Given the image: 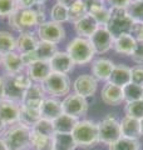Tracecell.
<instances>
[{"label": "cell", "instance_id": "obj_1", "mask_svg": "<svg viewBox=\"0 0 143 150\" xmlns=\"http://www.w3.org/2000/svg\"><path fill=\"white\" fill-rule=\"evenodd\" d=\"M44 5H36L33 9H20L8 18L9 26L19 34L24 31H33L43 23H45Z\"/></svg>", "mask_w": 143, "mask_h": 150}, {"label": "cell", "instance_id": "obj_2", "mask_svg": "<svg viewBox=\"0 0 143 150\" xmlns=\"http://www.w3.org/2000/svg\"><path fill=\"white\" fill-rule=\"evenodd\" d=\"M4 81V99L11 100L20 104L24 96V93L29 88L33 81L25 71L15 75H3Z\"/></svg>", "mask_w": 143, "mask_h": 150}, {"label": "cell", "instance_id": "obj_3", "mask_svg": "<svg viewBox=\"0 0 143 150\" xmlns=\"http://www.w3.org/2000/svg\"><path fill=\"white\" fill-rule=\"evenodd\" d=\"M30 128L16 123L8 126L3 134V139L9 150H28L30 149Z\"/></svg>", "mask_w": 143, "mask_h": 150}, {"label": "cell", "instance_id": "obj_4", "mask_svg": "<svg viewBox=\"0 0 143 150\" xmlns=\"http://www.w3.org/2000/svg\"><path fill=\"white\" fill-rule=\"evenodd\" d=\"M72 137L77 146L92 148L99 143L98 124L92 120H78L72 131Z\"/></svg>", "mask_w": 143, "mask_h": 150}, {"label": "cell", "instance_id": "obj_5", "mask_svg": "<svg viewBox=\"0 0 143 150\" xmlns=\"http://www.w3.org/2000/svg\"><path fill=\"white\" fill-rule=\"evenodd\" d=\"M66 53L69 54V56L75 65H85V64L92 63L95 55L94 49L92 44H90L89 39L79 38V36L72 39L68 43Z\"/></svg>", "mask_w": 143, "mask_h": 150}, {"label": "cell", "instance_id": "obj_6", "mask_svg": "<svg viewBox=\"0 0 143 150\" xmlns=\"http://www.w3.org/2000/svg\"><path fill=\"white\" fill-rule=\"evenodd\" d=\"M133 24L134 23L132 21L126 9H111V18L106 28L113 38H117L122 34H131Z\"/></svg>", "mask_w": 143, "mask_h": 150}, {"label": "cell", "instance_id": "obj_7", "mask_svg": "<svg viewBox=\"0 0 143 150\" xmlns=\"http://www.w3.org/2000/svg\"><path fill=\"white\" fill-rule=\"evenodd\" d=\"M41 85L44 88L46 95L53 98L66 96L72 89V83L68 75L54 71L46 78V80Z\"/></svg>", "mask_w": 143, "mask_h": 150}, {"label": "cell", "instance_id": "obj_8", "mask_svg": "<svg viewBox=\"0 0 143 150\" xmlns=\"http://www.w3.org/2000/svg\"><path fill=\"white\" fill-rule=\"evenodd\" d=\"M35 33L40 41H46V43L56 44L61 43L65 39V29L59 23L46 20L35 29Z\"/></svg>", "mask_w": 143, "mask_h": 150}, {"label": "cell", "instance_id": "obj_9", "mask_svg": "<svg viewBox=\"0 0 143 150\" xmlns=\"http://www.w3.org/2000/svg\"><path fill=\"white\" fill-rule=\"evenodd\" d=\"M99 143L111 145L122 137L119 121L112 115H107L102 121L98 123Z\"/></svg>", "mask_w": 143, "mask_h": 150}, {"label": "cell", "instance_id": "obj_10", "mask_svg": "<svg viewBox=\"0 0 143 150\" xmlns=\"http://www.w3.org/2000/svg\"><path fill=\"white\" fill-rule=\"evenodd\" d=\"M61 105H63V111L64 114H68L74 118H82L88 112V100L85 98L78 95V94H68L64 96V99L61 100Z\"/></svg>", "mask_w": 143, "mask_h": 150}, {"label": "cell", "instance_id": "obj_11", "mask_svg": "<svg viewBox=\"0 0 143 150\" xmlns=\"http://www.w3.org/2000/svg\"><path fill=\"white\" fill-rule=\"evenodd\" d=\"M113 40L114 38L107 30L106 26H99L94 34L89 38V41L94 49V53L99 55L106 54L107 51L113 48Z\"/></svg>", "mask_w": 143, "mask_h": 150}, {"label": "cell", "instance_id": "obj_12", "mask_svg": "<svg viewBox=\"0 0 143 150\" xmlns=\"http://www.w3.org/2000/svg\"><path fill=\"white\" fill-rule=\"evenodd\" d=\"M58 51V46L56 44L46 43V41H40L39 45L36 46V49L30 54L23 55L24 63L28 67L30 63L36 62V60H41V62H50V59L55 55Z\"/></svg>", "mask_w": 143, "mask_h": 150}, {"label": "cell", "instance_id": "obj_13", "mask_svg": "<svg viewBox=\"0 0 143 150\" xmlns=\"http://www.w3.org/2000/svg\"><path fill=\"white\" fill-rule=\"evenodd\" d=\"M98 88V80L93 75L89 74H82L75 79L73 83V90L75 94L83 96V98H89L93 96Z\"/></svg>", "mask_w": 143, "mask_h": 150}, {"label": "cell", "instance_id": "obj_14", "mask_svg": "<svg viewBox=\"0 0 143 150\" xmlns=\"http://www.w3.org/2000/svg\"><path fill=\"white\" fill-rule=\"evenodd\" d=\"M45 98H46V94L41 84L33 83L25 90V93H24L20 105L28 106V108H34V109H40V105Z\"/></svg>", "mask_w": 143, "mask_h": 150}, {"label": "cell", "instance_id": "obj_15", "mask_svg": "<svg viewBox=\"0 0 143 150\" xmlns=\"http://www.w3.org/2000/svg\"><path fill=\"white\" fill-rule=\"evenodd\" d=\"M20 118V104L8 99L0 101V120L6 126L19 123Z\"/></svg>", "mask_w": 143, "mask_h": 150}, {"label": "cell", "instance_id": "obj_16", "mask_svg": "<svg viewBox=\"0 0 143 150\" xmlns=\"http://www.w3.org/2000/svg\"><path fill=\"white\" fill-rule=\"evenodd\" d=\"M25 73L28 74V76L30 78V80L33 83H39L43 84L46 78L53 73V70L50 68L49 62H41V60H36L33 62L26 67Z\"/></svg>", "mask_w": 143, "mask_h": 150}, {"label": "cell", "instance_id": "obj_17", "mask_svg": "<svg viewBox=\"0 0 143 150\" xmlns=\"http://www.w3.org/2000/svg\"><path fill=\"white\" fill-rule=\"evenodd\" d=\"M1 67L5 75H15L25 71L26 69L23 55H20L18 51H13V53L4 55L1 58Z\"/></svg>", "mask_w": 143, "mask_h": 150}, {"label": "cell", "instance_id": "obj_18", "mask_svg": "<svg viewBox=\"0 0 143 150\" xmlns=\"http://www.w3.org/2000/svg\"><path fill=\"white\" fill-rule=\"evenodd\" d=\"M61 114H64L63 105H61V101L58 98L46 96L45 99L43 100L41 105H40V116L43 119L54 121L56 118H59Z\"/></svg>", "mask_w": 143, "mask_h": 150}, {"label": "cell", "instance_id": "obj_19", "mask_svg": "<svg viewBox=\"0 0 143 150\" xmlns=\"http://www.w3.org/2000/svg\"><path fill=\"white\" fill-rule=\"evenodd\" d=\"M40 40L38 38L35 30L20 33L16 38V51L20 55H26L33 53L36 46L39 45Z\"/></svg>", "mask_w": 143, "mask_h": 150}, {"label": "cell", "instance_id": "obj_20", "mask_svg": "<svg viewBox=\"0 0 143 150\" xmlns=\"http://www.w3.org/2000/svg\"><path fill=\"white\" fill-rule=\"evenodd\" d=\"M101 99L104 104L111 105V106H117L119 104H122V101H124L123 89L121 86H117L114 84L107 81L102 88Z\"/></svg>", "mask_w": 143, "mask_h": 150}, {"label": "cell", "instance_id": "obj_21", "mask_svg": "<svg viewBox=\"0 0 143 150\" xmlns=\"http://www.w3.org/2000/svg\"><path fill=\"white\" fill-rule=\"evenodd\" d=\"M50 68L54 73H60V74H66L68 75L70 71H73L75 64L69 56L66 51H56L55 55L50 59Z\"/></svg>", "mask_w": 143, "mask_h": 150}, {"label": "cell", "instance_id": "obj_22", "mask_svg": "<svg viewBox=\"0 0 143 150\" xmlns=\"http://www.w3.org/2000/svg\"><path fill=\"white\" fill-rule=\"evenodd\" d=\"M113 68H114L113 62L106 58L95 59L92 62V65H90L92 75L99 81H108Z\"/></svg>", "mask_w": 143, "mask_h": 150}, {"label": "cell", "instance_id": "obj_23", "mask_svg": "<svg viewBox=\"0 0 143 150\" xmlns=\"http://www.w3.org/2000/svg\"><path fill=\"white\" fill-rule=\"evenodd\" d=\"M119 126H121L122 138L138 140L142 137L141 120L134 119V118H129V116H124V118L119 121Z\"/></svg>", "mask_w": 143, "mask_h": 150}, {"label": "cell", "instance_id": "obj_24", "mask_svg": "<svg viewBox=\"0 0 143 150\" xmlns=\"http://www.w3.org/2000/svg\"><path fill=\"white\" fill-rule=\"evenodd\" d=\"M131 81H132V68H128L127 65L123 64H117V65L114 64V68L112 70L108 83L123 88Z\"/></svg>", "mask_w": 143, "mask_h": 150}, {"label": "cell", "instance_id": "obj_25", "mask_svg": "<svg viewBox=\"0 0 143 150\" xmlns=\"http://www.w3.org/2000/svg\"><path fill=\"white\" fill-rule=\"evenodd\" d=\"M73 25H74L75 34L79 38H85V39H89L95 33V30L99 28L97 21H95L89 14H87V15L83 16L82 19H79L78 21H75Z\"/></svg>", "mask_w": 143, "mask_h": 150}, {"label": "cell", "instance_id": "obj_26", "mask_svg": "<svg viewBox=\"0 0 143 150\" xmlns=\"http://www.w3.org/2000/svg\"><path fill=\"white\" fill-rule=\"evenodd\" d=\"M137 46V40L132 36V34H122L113 40V49L119 54L132 55Z\"/></svg>", "mask_w": 143, "mask_h": 150}, {"label": "cell", "instance_id": "obj_27", "mask_svg": "<svg viewBox=\"0 0 143 150\" xmlns=\"http://www.w3.org/2000/svg\"><path fill=\"white\" fill-rule=\"evenodd\" d=\"M77 118L70 116L68 114H61L59 118H56L53 124H54V130L55 133H64V134H72L75 124L78 123Z\"/></svg>", "mask_w": 143, "mask_h": 150}, {"label": "cell", "instance_id": "obj_28", "mask_svg": "<svg viewBox=\"0 0 143 150\" xmlns=\"http://www.w3.org/2000/svg\"><path fill=\"white\" fill-rule=\"evenodd\" d=\"M40 118H41L40 109H34V108H28V106L20 105V118H19V123L20 124L31 129Z\"/></svg>", "mask_w": 143, "mask_h": 150}, {"label": "cell", "instance_id": "obj_29", "mask_svg": "<svg viewBox=\"0 0 143 150\" xmlns=\"http://www.w3.org/2000/svg\"><path fill=\"white\" fill-rule=\"evenodd\" d=\"M75 144L72 134L55 133L53 137V150H75Z\"/></svg>", "mask_w": 143, "mask_h": 150}, {"label": "cell", "instance_id": "obj_30", "mask_svg": "<svg viewBox=\"0 0 143 150\" xmlns=\"http://www.w3.org/2000/svg\"><path fill=\"white\" fill-rule=\"evenodd\" d=\"M16 51V38L10 31H0V55L4 56L9 53Z\"/></svg>", "mask_w": 143, "mask_h": 150}, {"label": "cell", "instance_id": "obj_31", "mask_svg": "<svg viewBox=\"0 0 143 150\" xmlns=\"http://www.w3.org/2000/svg\"><path fill=\"white\" fill-rule=\"evenodd\" d=\"M30 149L33 150H53V137H44L31 131Z\"/></svg>", "mask_w": 143, "mask_h": 150}, {"label": "cell", "instance_id": "obj_32", "mask_svg": "<svg viewBox=\"0 0 143 150\" xmlns=\"http://www.w3.org/2000/svg\"><path fill=\"white\" fill-rule=\"evenodd\" d=\"M87 14V8H85L83 0H75L70 6H68V21L74 24L75 21H78Z\"/></svg>", "mask_w": 143, "mask_h": 150}, {"label": "cell", "instance_id": "obj_33", "mask_svg": "<svg viewBox=\"0 0 143 150\" xmlns=\"http://www.w3.org/2000/svg\"><path fill=\"white\" fill-rule=\"evenodd\" d=\"M122 89H123V95H124L126 103L142 100V98H143V88L142 86L137 85V84L129 83L123 86Z\"/></svg>", "mask_w": 143, "mask_h": 150}, {"label": "cell", "instance_id": "obj_34", "mask_svg": "<svg viewBox=\"0 0 143 150\" xmlns=\"http://www.w3.org/2000/svg\"><path fill=\"white\" fill-rule=\"evenodd\" d=\"M49 16L51 21L59 23V24L66 23L68 21V6H65L60 3H55L50 9Z\"/></svg>", "mask_w": 143, "mask_h": 150}, {"label": "cell", "instance_id": "obj_35", "mask_svg": "<svg viewBox=\"0 0 143 150\" xmlns=\"http://www.w3.org/2000/svg\"><path fill=\"white\" fill-rule=\"evenodd\" d=\"M31 131H34V133L39 135H44V137H54L55 134L53 121L43 119V118H40L34 124V126L31 128Z\"/></svg>", "mask_w": 143, "mask_h": 150}, {"label": "cell", "instance_id": "obj_36", "mask_svg": "<svg viewBox=\"0 0 143 150\" xmlns=\"http://www.w3.org/2000/svg\"><path fill=\"white\" fill-rule=\"evenodd\" d=\"M109 150H141V143L138 140L127 139V138H119L117 142L108 145Z\"/></svg>", "mask_w": 143, "mask_h": 150}, {"label": "cell", "instance_id": "obj_37", "mask_svg": "<svg viewBox=\"0 0 143 150\" xmlns=\"http://www.w3.org/2000/svg\"><path fill=\"white\" fill-rule=\"evenodd\" d=\"M124 114L126 116H129V118L142 120L143 119V100L126 103Z\"/></svg>", "mask_w": 143, "mask_h": 150}, {"label": "cell", "instance_id": "obj_38", "mask_svg": "<svg viewBox=\"0 0 143 150\" xmlns=\"http://www.w3.org/2000/svg\"><path fill=\"white\" fill-rule=\"evenodd\" d=\"M126 10L133 23H143V1L132 0Z\"/></svg>", "mask_w": 143, "mask_h": 150}, {"label": "cell", "instance_id": "obj_39", "mask_svg": "<svg viewBox=\"0 0 143 150\" xmlns=\"http://www.w3.org/2000/svg\"><path fill=\"white\" fill-rule=\"evenodd\" d=\"M19 9L16 0H0V18H9Z\"/></svg>", "mask_w": 143, "mask_h": 150}, {"label": "cell", "instance_id": "obj_40", "mask_svg": "<svg viewBox=\"0 0 143 150\" xmlns=\"http://www.w3.org/2000/svg\"><path fill=\"white\" fill-rule=\"evenodd\" d=\"M89 15L97 21V24L99 26H106L108 20H109V18H111V9L103 6V8H99V9H97V10L92 11Z\"/></svg>", "mask_w": 143, "mask_h": 150}, {"label": "cell", "instance_id": "obj_41", "mask_svg": "<svg viewBox=\"0 0 143 150\" xmlns=\"http://www.w3.org/2000/svg\"><path fill=\"white\" fill-rule=\"evenodd\" d=\"M133 84H137L143 88V65H137L132 68V81Z\"/></svg>", "mask_w": 143, "mask_h": 150}, {"label": "cell", "instance_id": "obj_42", "mask_svg": "<svg viewBox=\"0 0 143 150\" xmlns=\"http://www.w3.org/2000/svg\"><path fill=\"white\" fill-rule=\"evenodd\" d=\"M132 60L138 65H143V41H137V46L133 54L131 55Z\"/></svg>", "mask_w": 143, "mask_h": 150}, {"label": "cell", "instance_id": "obj_43", "mask_svg": "<svg viewBox=\"0 0 143 150\" xmlns=\"http://www.w3.org/2000/svg\"><path fill=\"white\" fill-rule=\"evenodd\" d=\"M85 8H87V13L90 14L92 11L97 10L99 8L106 6L104 5V0H83Z\"/></svg>", "mask_w": 143, "mask_h": 150}, {"label": "cell", "instance_id": "obj_44", "mask_svg": "<svg viewBox=\"0 0 143 150\" xmlns=\"http://www.w3.org/2000/svg\"><path fill=\"white\" fill-rule=\"evenodd\" d=\"M109 5V9H127L132 0H104Z\"/></svg>", "mask_w": 143, "mask_h": 150}, {"label": "cell", "instance_id": "obj_45", "mask_svg": "<svg viewBox=\"0 0 143 150\" xmlns=\"http://www.w3.org/2000/svg\"><path fill=\"white\" fill-rule=\"evenodd\" d=\"M131 34L137 41H143V23H134Z\"/></svg>", "mask_w": 143, "mask_h": 150}, {"label": "cell", "instance_id": "obj_46", "mask_svg": "<svg viewBox=\"0 0 143 150\" xmlns=\"http://www.w3.org/2000/svg\"><path fill=\"white\" fill-rule=\"evenodd\" d=\"M4 99V81L3 76H0V101Z\"/></svg>", "mask_w": 143, "mask_h": 150}, {"label": "cell", "instance_id": "obj_47", "mask_svg": "<svg viewBox=\"0 0 143 150\" xmlns=\"http://www.w3.org/2000/svg\"><path fill=\"white\" fill-rule=\"evenodd\" d=\"M74 1L75 0H56V3H60V4H63V5H65V6H70Z\"/></svg>", "mask_w": 143, "mask_h": 150}, {"label": "cell", "instance_id": "obj_48", "mask_svg": "<svg viewBox=\"0 0 143 150\" xmlns=\"http://www.w3.org/2000/svg\"><path fill=\"white\" fill-rule=\"evenodd\" d=\"M6 128H8V126H6L5 124H4V123H3V121H1V120H0V137H3V134H4V133H5V130H6Z\"/></svg>", "mask_w": 143, "mask_h": 150}, {"label": "cell", "instance_id": "obj_49", "mask_svg": "<svg viewBox=\"0 0 143 150\" xmlns=\"http://www.w3.org/2000/svg\"><path fill=\"white\" fill-rule=\"evenodd\" d=\"M0 150H9L8 146H6V144H5V142H4L3 137H0Z\"/></svg>", "mask_w": 143, "mask_h": 150}, {"label": "cell", "instance_id": "obj_50", "mask_svg": "<svg viewBox=\"0 0 143 150\" xmlns=\"http://www.w3.org/2000/svg\"><path fill=\"white\" fill-rule=\"evenodd\" d=\"M46 1H48V0H33V3L35 4V6L36 5H45Z\"/></svg>", "mask_w": 143, "mask_h": 150}, {"label": "cell", "instance_id": "obj_51", "mask_svg": "<svg viewBox=\"0 0 143 150\" xmlns=\"http://www.w3.org/2000/svg\"><path fill=\"white\" fill-rule=\"evenodd\" d=\"M141 133H142V137H143V119L141 120Z\"/></svg>", "mask_w": 143, "mask_h": 150}, {"label": "cell", "instance_id": "obj_52", "mask_svg": "<svg viewBox=\"0 0 143 150\" xmlns=\"http://www.w3.org/2000/svg\"><path fill=\"white\" fill-rule=\"evenodd\" d=\"M1 58H3V56H1V55H0V65H1Z\"/></svg>", "mask_w": 143, "mask_h": 150}, {"label": "cell", "instance_id": "obj_53", "mask_svg": "<svg viewBox=\"0 0 143 150\" xmlns=\"http://www.w3.org/2000/svg\"><path fill=\"white\" fill-rule=\"evenodd\" d=\"M138 1H143V0H138Z\"/></svg>", "mask_w": 143, "mask_h": 150}, {"label": "cell", "instance_id": "obj_54", "mask_svg": "<svg viewBox=\"0 0 143 150\" xmlns=\"http://www.w3.org/2000/svg\"><path fill=\"white\" fill-rule=\"evenodd\" d=\"M16 1H18V3H19V1H20V0H16Z\"/></svg>", "mask_w": 143, "mask_h": 150}, {"label": "cell", "instance_id": "obj_55", "mask_svg": "<svg viewBox=\"0 0 143 150\" xmlns=\"http://www.w3.org/2000/svg\"><path fill=\"white\" fill-rule=\"evenodd\" d=\"M142 100H143V98H142Z\"/></svg>", "mask_w": 143, "mask_h": 150}]
</instances>
